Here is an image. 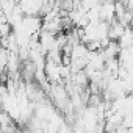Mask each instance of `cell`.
Returning a JSON list of instances; mask_svg holds the SVG:
<instances>
[{
    "label": "cell",
    "instance_id": "obj_1",
    "mask_svg": "<svg viewBox=\"0 0 133 133\" xmlns=\"http://www.w3.org/2000/svg\"><path fill=\"white\" fill-rule=\"evenodd\" d=\"M61 64L63 63H56V61H52V59H47L45 58L44 72H45L47 80L52 85L53 83H63V78H61Z\"/></svg>",
    "mask_w": 133,
    "mask_h": 133
},
{
    "label": "cell",
    "instance_id": "obj_2",
    "mask_svg": "<svg viewBox=\"0 0 133 133\" xmlns=\"http://www.w3.org/2000/svg\"><path fill=\"white\" fill-rule=\"evenodd\" d=\"M100 21L108 24L116 21V0H105L100 5Z\"/></svg>",
    "mask_w": 133,
    "mask_h": 133
},
{
    "label": "cell",
    "instance_id": "obj_3",
    "mask_svg": "<svg viewBox=\"0 0 133 133\" xmlns=\"http://www.w3.org/2000/svg\"><path fill=\"white\" fill-rule=\"evenodd\" d=\"M128 27V25H127ZM124 30H125V25L124 24H121L119 21H113L111 24H110V30H108V38L111 39V41H117L121 36H122V33H124Z\"/></svg>",
    "mask_w": 133,
    "mask_h": 133
},
{
    "label": "cell",
    "instance_id": "obj_4",
    "mask_svg": "<svg viewBox=\"0 0 133 133\" xmlns=\"http://www.w3.org/2000/svg\"><path fill=\"white\" fill-rule=\"evenodd\" d=\"M117 44H119V47H121V49H125V47L133 45V30H131L130 27H125V30H124L122 36L117 39Z\"/></svg>",
    "mask_w": 133,
    "mask_h": 133
},
{
    "label": "cell",
    "instance_id": "obj_5",
    "mask_svg": "<svg viewBox=\"0 0 133 133\" xmlns=\"http://www.w3.org/2000/svg\"><path fill=\"white\" fill-rule=\"evenodd\" d=\"M6 66H8V50L0 45V75L6 72Z\"/></svg>",
    "mask_w": 133,
    "mask_h": 133
},
{
    "label": "cell",
    "instance_id": "obj_6",
    "mask_svg": "<svg viewBox=\"0 0 133 133\" xmlns=\"http://www.w3.org/2000/svg\"><path fill=\"white\" fill-rule=\"evenodd\" d=\"M128 27H130V28L133 30V17H131V21H130V25H128Z\"/></svg>",
    "mask_w": 133,
    "mask_h": 133
},
{
    "label": "cell",
    "instance_id": "obj_7",
    "mask_svg": "<svg viewBox=\"0 0 133 133\" xmlns=\"http://www.w3.org/2000/svg\"><path fill=\"white\" fill-rule=\"evenodd\" d=\"M128 96H131V97H133V92H131V94H128Z\"/></svg>",
    "mask_w": 133,
    "mask_h": 133
}]
</instances>
